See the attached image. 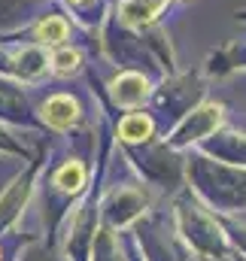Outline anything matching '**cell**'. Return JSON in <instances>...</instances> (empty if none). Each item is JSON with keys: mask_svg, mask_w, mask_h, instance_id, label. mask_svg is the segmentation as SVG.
<instances>
[{"mask_svg": "<svg viewBox=\"0 0 246 261\" xmlns=\"http://www.w3.org/2000/svg\"><path fill=\"white\" fill-rule=\"evenodd\" d=\"M46 119L55 125V128H67L76 122V103L70 97H52L46 103Z\"/></svg>", "mask_w": 246, "mask_h": 261, "instance_id": "cell-2", "label": "cell"}, {"mask_svg": "<svg viewBox=\"0 0 246 261\" xmlns=\"http://www.w3.org/2000/svg\"><path fill=\"white\" fill-rule=\"evenodd\" d=\"M40 37H43V43H61L64 37H67V24H64L61 18H49L40 28Z\"/></svg>", "mask_w": 246, "mask_h": 261, "instance_id": "cell-6", "label": "cell"}, {"mask_svg": "<svg viewBox=\"0 0 246 261\" xmlns=\"http://www.w3.org/2000/svg\"><path fill=\"white\" fill-rule=\"evenodd\" d=\"M125 140H146L149 134H152V122L146 119V116H140V113H134V116H128L122 125H119Z\"/></svg>", "mask_w": 246, "mask_h": 261, "instance_id": "cell-3", "label": "cell"}, {"mask_svg": "<svg viewBox=\"0 0 246 261\" xmlns=\"http://www.w3.org/2000/svg\"><path fill=\"white\" fill-rule=\"evenodd\" d=\"M94 261H122V255H119V243L113 240L110 231H104V234L97 237V243H94Z\"/></svg>", "mask_w": 246, "mask_h": 261, "instance_id": "cell-5", "label": "cell"}, {"mask_svg": "<svg viewBox=\"0 0 246 261\" xmlns=\"http://www.w3.org/2000/svg\"><path fill=\"white\" fill-rule=\"evenodd\" d=\"M82 179H85V170H82V164L70 161L67 167H61V173L55 176V186H58V189H64V192H76V189L82 186Z\"/></svg>", "mask_w": 246, "mask_h": 261, "instance_id": "cell-4", "label": "cell"}, {"mask_svg": "<svg viewBox=\"0 0 246 261\" xmlns=\"http://www.w3.org/2000/svg\"><path fill=\"white\" fill-rule=\"evenodd\" d=\"M76 61H79V58H76V52H58V55H55V67H58L61 73L73 70V67H76Z\"/></svg>", "mask_w": 246, "mask_h": 261, "instance_id": "cell-7", "label": "cell"}, {"mask_svg": "<svg viewBox=\"0 0 246 261\" xmlns=\"http://www.w3.org/2000/svg\"><path fill=\"white\" fill-rule=\"evenodd\" d=\"M21 261H58V258H52V255H49L46 249H40V246H34V249H31V252H28V255H24Z\"/></svg>", "mask_w": 246, "mask_h": 261, "instance_id": "cell-8", "label": "cell"}, {"mask_svg": "<svg viewBox=\"0 0 246 261\" xmlns=\"http://www.w3.org/2000/svg\"><path fill=\"white\" fill-rule=\"evenodd\" d=\"M183 228H185V234H188V240H191L194 249H201V252H207L213 258L225 255V237H222V231L216 228L213 219L201 216L198 206H183Z\"/></svg>", "mask_w": 246, "mask_h": 261, "instance_id": "cell-1", "label": "cell"}]
</instances>
